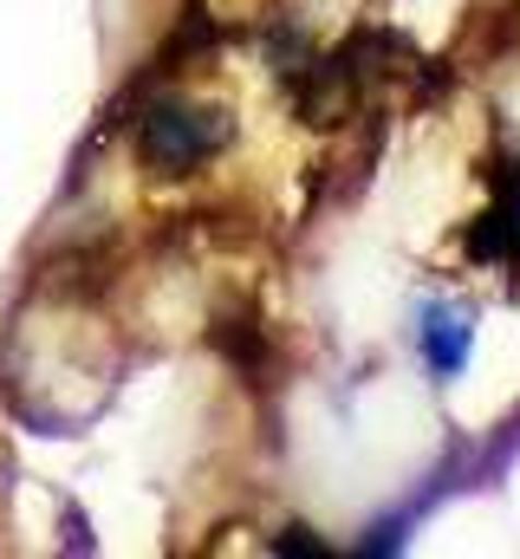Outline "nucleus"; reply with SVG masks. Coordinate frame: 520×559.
<instances>
[{
    "label": "nucleus",
    "mask_w": 520,
    "mask_h": 559,
    "mask_svg": "<svg viewBox=\"0 0 520 559\" xmlns=\"http://www.w3.org/2000/svg\"><path fill=\"white\" fill-rule=\"evenodd\" d=\"M222 143H228V111H209V105H156L143 118V163L163 176H189Z\"/></svg>",
    "instance_id": "obj_1"
},
{
    "label": "nucleus",
    "mask_w": 520,
    "mask_h": 559,
    "mask_svg": "<svg viewBox=\"0 0 520 559\" xmlns=\"http://www.w3.org/2000/svg\"><path fill=\"white\" fill-rule=\"evenodd\" d=\"M416 345H423V365L436 384H456V371L469 365L475 352V312L456 306V299H423L416 306Z\"/></svg>",
    "instance_id": "obj_2"
},
{
    "label": "nucleus",
    "mask_w": 520,
    "mask_h": 559,
    "mask_svg": "<svg viewBox=\"0 0 520 559\" xmlns=\"http://www.w3.org/2000/svg\"><path fill=\"white\" fill-rule=\"evenodd\" d=\"M469 254L475 261H520V163L495 176V209L469 228Z\"/></svg>",
    "instance_id": "obj_3"
}]
</instances>
